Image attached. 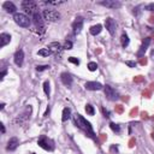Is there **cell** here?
<instances>
[{
  "label": "cell",
  "mask_w": 154,
  "mask_h": 154,
  "mask_svg": "<svg viewBox=\"0 0 154 154\" xmlns=\"http://www.w3.org/2000/svg\"><path fill=\"white\" fill-rule=\"evenodd\" d=\"M72 119H74V124H75L78 129H81V130H82V131L86 134V136L90 137V139H94V140L96 139L92 124L89 123L88 120H86L82 116L79 115V113H76V115L72 116Z\"/></svg>",
  "instance_id": "obj_1"
},
{
  "label": "cell",
  "mask_w": 154,
  "mask_h": 154,
  "mask_svg": "<svg viewBox=\"0 0 154 154\" xmlns=\"http://www.w3.org/2000/svg\"><path fill=\"white\" fill-rule=\"evenodd\" d=\"M22 9L24 10V12L30 15L31 17L39 12V7H37V4L35 1H31V0H24L22 3Z\"/></svg>",
  "instance_id": "obj_2"
},
{
  "label": "cell",
  "mask_w": 154,
  "mask_h": 154,
  "mask_svg": "<svg viewBox=\"0 0 154 154\" xmlns=\"http://www.w3.org/2000/svg\"><path fill=\"white\" fill-rule=\"evenodd\" d=\"M13 21L16 22V24H18L22 28H29L30 27V19L26 13H15L13 15Z\"/></svg>",
  "instance_id": "obj_3"
},
{
  "label": "cell",
  "mask_w": 154,
  "mask_h": 154,
  "mask_svg": "<svg viewBox=\"0 0 154 154\" xmlns=\"http://www.w3.org/2000/svg\"><path fill=\"white\" fill-rule=\"evenodd\" d=\"M42 17L47 22H57L60 19V13L53 9H46L42 11Z\"/></svg>",
  "instance_id": "obj_4"
},
{
  "label": "cell",
  "mask_w": 154,
  "mask_h": 154,
  "mask_svg": "<svg viewBox=\"0 0 154 154\" xmlns=\"http://www.w3.org/2000/svg\"><path fill=\"white\" fill-rule=\"evenodd\" d=\"M33 21L35 23V27H36V30H37V33L39 34H44L45 31H46V27H45V24H44V17H42V13H35L33 16Z\"/></svg>",
  "instance_id": "obj_5"
},
{
  "label": "cell",
  "mask_w": 154,
  "mask_h": 154,
  "mask_svg": "<svg viewBox=\"0 0 154 154\" xmlns=\"http://www.w3.org/2000/svg\"><path fill=\"white\" fill-rule=\"evenodd\" d=\"M37 144L40 146L41 148H44L45 151H53L54 149V142L51 140V139H48L47 136L42 135L40 139L37 140Z\"/></svg>",
  "instance_id": "obj_6"
},
{
  "label": "cell",
  "mask_w": 154,
  "mask_h": 154,
  "mask_svg": "<svg viewBox=\"0 0 154 154\" xmlns=\"http://www.w3.org/2000/svg\"><path fill=\"white\" fill-rule=\"evenodd\" d=\"M104 92H105V96L110 100V101H116L120 98V95L119 93L116 90L115 88H112L111 86L106 84V86H104Z\"/></svg>",
  "instance_id": "obj_7"
},
{
  "label": "cell",
  "mask_w": 154,
  "mask_h": 154,
  "mask_svg": "<svg viewBox=\"0 0 154 154\" xmlns=\"http://www.w3.org/2000/svg\"><path fill=\"white\" fill-rule=\"evenodd\" d=\"M83 23H84V19H83V17H81V16L75 18L74 23H72V31H74L75 35L81 33V30L83 28Z\"/></svg>",
  "instance_id": "obj_8"
},
{
  "label": "cell",
  "mask_w": 154,
  "mask_h": 154,
  "mask_svg": "<svg viewBox=\"0 0 154 154\" xmlns=\"http://www.w3.org/2000/svg\"><path fill=\"white\" fill-rule=\"evenodd\" d=\"M105 27H106V29H107V31L110 33V35H115V33H116V30H117V24H116V21L113 19V18H111V17H108V18H106L105 19Z\"/></svg>",
  "instance_id": "obj_9"
},
{
  "label": "cell",
  "mask_w": 154,
  "mask_h": 154,
  "mask_svg": "<svg viewBox=\"0 0 154 154\" xmlns=\"http://www.w3.org/2000/svg\"><path fill=\"white\" fill-rule=\"evenodd\" d=\"M98 4L105 7H108V9H120L122 7V3L117 1V0H105V1H99Z\"/></svg>",
  "instance_id": "obj_10"
},
{
  "label": "cell",
  "mask_w": 154,
  "mask_h": 154,
  "mask_svg": "<svg viewBox=\"0 0 154 154\" xmlns=\"http://www.w3.org/2000/svg\"><path fill=\"white\" fill-rule=\"evenodd\" d=\"M149 45H151V37H146V39H143L142 45H141V47H140L139 52H137V57H139V58H141V57H143V55H144L146 51L148 50Z\"/></svg>",
  "instance_id": "obj_11"
},
{
  "label": "cell",
  "mask_w": 154,
  "mask_h": 154,
  "mask_svg": "<svg viewBox=\"0 0 154 154\" xmlns=\"http://www.w3.org/2000/svg\"><path fill=\"white\" fill-rule=\"evenodd\" d=\"M60 79H61L63 84L69 87V88L72 86V82H74V77H72V75L69 74V72H63L60 75Z\"/></svg>",
  "instance_id": "obj_12"
},
{
  "label": "cell",
  "mask_w": 154,
  "mask_h": 154,
  "mask_svg": "<svg viewBox=\"0 0 154 154\" xmlns=\"http://www.w3.org/2000/svg\"><path fill=\"white\" fill-rule=\"evenodd\" d=\"M13 59H15V64H16V65H17L18 68H21L23 65V61H24V52L22 50L17 51V52L15 53Z\"/></svg>",
  "instance_id": "obj_13"
},
{
  "label": "cell",
  "mask_w": 154,
  "mask_h": 154,
  "mask_svg": "<svg viewBox=\"0 0 154 154\" xmlns=\"http://www.w3.org/2000/svg\"><path fill=\"white\" fill-rule=\"evenodd\" d=\"M84 88L87 90H101L104 88V86L99 82H86Z\"/></svg>",
  "instance_id": "obj_14"
},
{
  "label": "cell",
  "mask_w": 154,
  "mask_h": 154,
  "mask_svg": "<svg viewBox=\"0 0 154 154\" xmlns=\"http://www.w3.org/2000/svg\"><path fill=\"white\" fill-rule=\"evenodd\" d=\"M18 144H19V140L17 139V137H12V139H10L9 142H7L6 149L10 151V152H12V151H15V149H17Z\"/></svg>",
  "instance_id": "obj_15"
},
{
  "label": "cell",
  "mask_w": 154,
  "mask_h": 154,
  "mask_svg": "<svg viewBox=\"0 0 154 154\" xmlns=\"http://www.w3.org/2000/svg\"><path fill=\"white\" fill-rule=\"evenodd\" d=\"M30 115H31V106H27V108H26V112L23 113V115H21V116H18L17 117V119H16L15 122H19V123H23L24 120H27V119H29L30 118Z\"/></svg>",
  "instance_id": "obj_16"
},
{
  "label": "cell",
  "mask_w": 154,
  "mask_h": 154,
  "mask_svg": "<svg viewBox=\"0 0 154 154\" xmlns=\"http://www.w3.org/2000/svg\"><path fill=\"white\" fill-rule=\"evenodd\" d=\"M3 9L9 12V13H17L16 12V10H17V7H16V5L12 3V1H5L3 4Z\"/></svg>",
  "instance_id": "obj_17"
},
{
  "label": "cell",
  "mask_w": 154,
  "mask_h": 154,
  "mask_svg": "<svg viewBox=\"0 0 154 154\" xmlns=\"http://www.w3.org/2000/svg\"><path fill=\"white\" fill-rule=\"evenodd\" d=\"M11 41V35L10 34H6V33H3L0 34V47H5L7 44H10Z\"/></svg>",
  "instance_id": "obj_18"
},
{
  "label": "cell",
  "mask_w": 154,
  "mask_h": 154,
  "mask_svg": "<svg viewBox=\"0 0 154 154\" xmlns=\"http://www.w3.org/2000/svg\"><path fill=\"white\" fill-rule=\"evenodd\" d=\"M101 30H102V26L101 24H96V26H93L90 29H89V31H90V34L96 36V35H99L101 33Z\"/></svg>",
  "instance_id": "obj_19"
},
{
  "label": "cell",
  "mask_w": 154,
  "mask_h": 154,
  "mask_svg": "<svg viewBox=\"0 0 154 154\" xmlns=\"http://www.w3.org/2000/svg\"><path fill=\"white\" fill-rule=\"evenodd\" d=\"M120 44H122V47L123 48H126L129 46V44H130V40H129V36L124 33L122 34V37H120Z\"/></svg>",
  "instance_id": "obj_20"
},
{
  "label": "cell",
  "mask_w": 154,
  "mask_h": 154,
  "mask_svg": "<svg viewBox=\"0 0 154 154\" xmlns=\"http://www.w3.org/2000/svg\"><path fill=\"white\" fill-rule=\"evenodd\" d=\"M71 117V110L69 107H65L63 110V116H61V120L63 122H66L69 118Z\"/></svg>",
  "instance_id": "obj_21"
},
{
  "label": "cell",
  "mask_w": 154,
  "mask_h": 154,
  "mask_svg": "<svg viewBox=\"0 0 154 154\" xmlns=\"http://www.w3.org/2000/svg\"><path fill=\"white\" fill-rule=\"evenodd\" d=\"M53 52H52V50L51 48H42V50H40L39 52H37V54L39 55H41V57H48V55H51Z\"/></svg>",
  "instance_id": "obj_22"
},
{
  "label": "cell",
  "mask_w": 154,
  "mask_h": 154,
  "mask_svg": "<svg viewBox=\"0 0 154 154\" xmlns=\"http://www.w3.org/2000/svg\"><path fill=\"white\" fill-rule=\"evenodd\" d=\"M86 112H87V115H89V116H94L95 110H94V106H93V105L87 104V105H86Z\"/></svg>",
  "instance_id": "obj_23"
},
{
  "label": "cell",
  "mask_w": 154,
  "mask_h": 154,
  "mask_svg": "<svg viewBox=\"0 0 154 154\" xmlns=\"http://www.w3.org/2000/svg\"><path fill=\"white\" fill-rule=\"evenodd\" d=\"M44 90H45V94L47 96H50V94H51V87H50V82H48V81H45V83H44Z\"/></svg>",
  "instance_id": "obj_24"
},
{
  "label": "cell",
  "mask_w": 154,
  "mask_h": 154,
  "mask_svg": "<svg viewBox=\"0 0 154 154\" xmlns=\"http://www.w3.org/2000/svg\"><path fill=\"white\" fill-rule=\"evenodd\" d=\"M110 128L112 129V131H115L117 134L120 133V126L118 124H116V123H113V122H111V123H110Z\"/></svg>",
  "instance_id": "obj_25"
},
{
  "label": "cell",
  "mask_w": 154,
  "mask_h": 154,
  "mask_svg": "<svg viewBox=\"0 0 154 154\" xmlns=\"http://www.w3.org/2000/svg\"><path fill=\"white\" fill-rule=\"evenodd\" d=\"M88 70L89 71H96L98 70V64L94 63V61H90L88 64Z\"/></svg>",
  "instance_id": "obj_26"
},
{
  "label": "cell",
  "mask_w": 154,
  "mask_h": 154,
  "mask_svg": "<svg viewBox=\"0 0 154 154\" xmlns=\"http://www.w3.org/2000/svg\"><path fill=\"white\" fill-rule=\"evenodd\" d=\"M72 46H74V44H72L70 40H66L65 44H64V46H63V48H64V50H71Z\"/></svg>",
  "instance_id": "obj_27"
},
{
  "label": "cell",
  "mask_w": 154,
  "mask_h": 154,
  "mask_svg": "<svg viewBox=\"0 0 154 154\" xmlns=\"http://www.w3.org/2000/svg\"><path fill=\"white\" fill-rule=\"evenodd\" d=\"M51 66L50 65H37L36 66V71H39V72H41V71H45V70H48Z\"/></svg>",
  "instance_id": "obj_28"
},
{
  "label": "cell",
  "mask_w": 154,
  "mask_h": 154,
  "mask_svg": "<svg viewBox=\"0 0 154 154\" xmlns=\"http://www.w3.org/2000/svg\"><path fill=\"white\" fill-rule=\"evenodd\" d=\"M101 111H102V115H104L105 118H110L111 117V112L108 110H106L105 107H101Z\"/></svg>",
  "instance_id": "obj_29"
},
{
  "label": "cell",
  "mask_w": 154,
  "mask_h": 154,
  "mask_svg": "<svg viewBox=\"0 0 154 154\" xmlns=\"http://www.w3.org/2000/svg\"><path fill=\"white\" fill-rule=\"evenodd\" d=\"M144 10L154 12V3H151V4H148V5H146V6H144Z\"/></svg>",
  "instance_id": "obj_30"
},
{
  "label": "cell",
  "mask_w": 154,
  "mask_h": 154,
  "mask_svg": "<svg viewBox=\"0 0 154 154\" xmlns=\"http://www.w3.org/2000/svg\"><path fill=\"white\" fill-rule=\"evenodd\" d=\"M69 61L72 63V64H75V65H79V60L77 58H75V57H70L69 58Z\"/></svg>",
  "instance_id": "obj_31"
},
{
  "label": "cell",
  "mask_w": 154,
  "mask_h": 154,
  "mask_svg": "<svg viewBox=\"0 0 154 154\" xmlns=\"http://www.w3.org/2000/svg\"><path fill=\"white\" fill-rule=\"evenodd\" d=\"M65 1H45L46 5H60V4H64Z\"/></svg>",
  "instance_id": "obj_32"
},
{
  "label": "cell",
  "mask_w": 154,
  "mask_h": 154,
  "mask_svg": "<svg viewBox=\"0 0 154 154\" xmlns=\"http://www.w3.org/2000/svg\"><path fill=\"white\" fill-rule=\"evenodd\" d=\"M125 64H126L128 66H130V68H135V66H136V63H135V61H130V60L125 61Z\"/></svg>",
  "instance_id": "obj_33"
},
{
  "label": "cell",
  "mask_w": 154,
  "mask_h": 154,
  "mask_svg": "<svg viewBox=\"0 0 154 154\" xmlns=\"http://www.w3.org/2000/svg\"><path fill=\"white\" fill-rule=\"evenodd\" d=\"M7 75V70H4L3 72H1V75H0V78H1V79H4V77Z\"/></svg>",
  "instance_id": "obj_34"
},
{
  "label": "cell",
  "mask_w": 154,
  "mask_h": 154,
  "mask_svg": "<svg viewBox=\"0 0 154 154\" xmlns=\"http://www.w3.org/2000/svg\"><path fill=\"white\" fill-rule=\"evenodd\" d=\"M50 111H51V107L48 106L47 110H46V112H45V115H44V117H48V115H50Z\"/></svg>",
  "instance_id": "obj_35"
},
{
  "label": "cell",
  "mask_w": 154,
  "mask_h": 154,
  "mask_svg": "<svg viewBox=\"0 0 154 154\" xmlns=\"http://www.w3.org/2000/svg\"><path fill=\"white\" fill-rule=\"evenodd\" d=\"M0 128H1V133L5 134V125H4L3 123H0Z\"/></svg>",
  "instance_id": "obj_36"
},
{
  "label": "cell",
  "mask_w": 154,
  "mask_h": 154,
  "mask_svg": "<svg viewBox=\"0 0 154 154\" xmlns=\"http://www.w3.org/2000/svg\"><path fill=\"white\" fill-rule=\"evenodd\" d=\"M111 151H116V152H118V147H117V146H116V147H115V146H112V147H111Z\"/></svg>",
  "instance_id": "obj_37"
},
{
  "label": "cell",
  "mask_w": 154,
  "mask_h": 154,
  "mask_svg": "<svg viewBox=\"0 0 154 154\" xmlns=\"http://www.w3.org/2000/svg\"><path fill=\"white\" fill-rule=\"evenodd\" d=\"M4 108H5V104L3 102L1 105H0V110H4Z\"/></svg>",
  "instance_id": "obj_38"
},
{
  "label": "cell",
  "mask_w": 154,
  "mask_h": 154,
  "mask_svg": "<svg viewBox=\"0 0 154 154\" xmlns=\"http://www.w3.org/2000/svg\"><path fill=\"white\" fill-rule=\"evenodd\" d=\"M152 139H153V140H154V131H153V133H152Z\"/></svg>",
  "instance_id": "obj_39"
},
{
  "label": "cell",
  "mask_w": 154,
  "mask_h": 154,
  "mask_svg": "<svg viewBox=\"0 0 154 154\" xmlns=\"http://www.w3.org/2000/svg\"><path fill=\"white\" fill-rule=\"evenodd\" d=\"M31 154H35V153H31Z\"/></svg>",
  "instance_id": "obj_40"
}]
</instances>
